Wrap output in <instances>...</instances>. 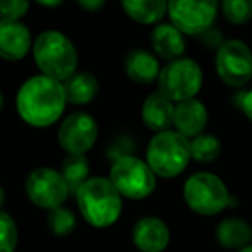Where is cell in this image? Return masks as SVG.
Returning a JSON list of instances; mask_svg holds the SVG:
<instances>
[{"instance_id": "8fae6325", "label": "cell", "mask_w": 252, "mask_h": 252, "mask_svg": "<svg viewBox=\"0 0 252 252\" xmlns=\"http://www.w3.org/2000/svg\"><path fill=\"white\" fill-rule=\"evenodd\" d=\"M98 137V125L87 112H73L59 128V144L67 156H85Z\"/></svg>"}, {"instance_id": "d6986e66", "label": "cell", "mask_w": 252, "mask_h": 252, "mask_svg": "<svg viewBox=\"0 0 252 252\" xmlns=\"http://www.w3.org/2000/svg\"><path fill=\"white\" fill-rule=\"evenodd\" d=\"M168 5L162 0H123L121 7L133 21L140 25H154L161 21L168 12Z\"/></svg>"}, {"instance_id": "e0dca14e", "label": "cell", "mask_w": 252, "mask_h": 252, "mask_svg": "<svg viewBox=\"0 0 252 252\" xmlns=\"http://www.w3.org/2000/svg\"><path fill=\"white\" fill-rule=\"evenodd\" d=\"M125 71L131 81L138 85H151L161 76V67L156 56L147 50H131L125 59Z\"/></svg>"}, {"instance_id": "44dd1931", "label": "cell", "mask_w": 252, "mask_h": 252, "mask_svg": "<svg viewBox=\"0 0 252 252\" xmlns=\"http://www.w3.org/2000/svg\"><path fill=\"white\" fill-rule=\"evenodd\" d=\"M90 175V166L85 156H67L63 162V176L66 180L69 192L76 195L80 189L88 182Z\"/></svg>"}, {"instance_id": "4316f807", "label": "cell", "mask_w": 252, "mask_h": 252, "mask_svg": "<svg viewBox=\"0 0 252 252\" xmlns=\"http://www.w3.org/2000/svg\"><path fill=\"white\" fill-rule=\"evenodd\" d=\"M240 107H242V111H244V114L252 121V90L247 92V94H242Z\"/></svg>"}, {"instance_id": "277c9868", "label": "cell", "mask_w": 252, "mask_h": 252, "mask_svg": "<svg viewBox=\"0 0 252 252\" xmlns=\"http://www.w3.org/2000/svg\"><path fill=\"white\" fill-rule=\"evenodd\" d=\"M147 164L161 178H175L185 171L192 159V145L175 130L158 133L147 145Z\"/></svg>"}, {"instance_id": "9a60e30c", "label": "cell", "mask_w": 252, "mask_h": 252, "mask_svg": "<svg viewBox=\"0 0 252 252\" xmlns=\"http://www.w3.org/2000/svg\"><path fill=\"white\" fill-rule=\"evenodd\" d=\"M175 107L176 105L161 92H154L145 98L142 107V119L149 130L158 133L169 131V126L175 125Z\"/></svg>"}, {"instance_id": "5b68a950", "label": "cell", "mask_w": 252, "mask_h": 252, "mask_svg": "<svg viewBox=\"0 0 252 252\" xmlns=\"http://www.w3.org/2000/svg\"><path fill=\"white\" fill-rule=\"evenodd\" d=\"M187 206L197 214L214 216L231 204V197L224 182L213 173L200 171L192 175L183 185Z\"/></svg>"}, {"instance_id": "30bf717a", "label": "cell", "mask_w": 252, "mask_h": 252, "mask_svg": "<svg viewBox=\"0 0 252 252\" xmlns=\"http://www.w3.org/2000/svg\"><path fill=\"white\" fill-rule=\"evenodd\" d=\"M218 76L228 87L240 88L252 78V50L242 40H228L216 54Z\"/></svg>"}, {"instance_id": "52a82bcc", "label": "cell", "mask_w": 252, "mask_h": 252, "mask_svg": "<svg viewBox=\"0 0 252 252\" xmlns=\"http://www.w3.org/2000/svg\"><path fill=\"white\" fill-rule=\"evenodd\" d=\"M202 69L192 59H178L168 63L158 80L159 92L171 102H185L195 98L202 88Z\"/></svg>"}, {"instance_id": "cb8c5ba5", "label": "cell", "mask_w": 252, "mask_h": 252, "mask_svg": "<svg viewBox=\"0 0 252 252\" xmlns=\"http://www.w3.org/2000/svg\"><path fill=\"white\" fill-rule=\"evenodd\" d=\"M221 11L231 25H245L252 19V0H224Z\"/></svg>"}, {"instance_id": "7402d4cb", "label": "cell", "mask_w": 252, "mask_h": 252, "mask_svg": "<svg viewBox=\"0 0 252 252\" xmlns=\"http://www.w3.org/2000/svg\"><path fill=\"white\" fill-rule=\"evenodd\" d=\"M192 158L199 162H213L220 158L221 144L214 135H199L192 142Z\"/></svg>"}, {"instance_id": "5bb4252c", "label": "cell", "mask_w": 252, "mask_h": 252, "mask_svg": "<svg viewBox=\"0 0 252 252\" xmlns=\"http://www.w3.org/2000/svg\"><path fill=\"white\" fill-rule=\"evenodd\" d=\"M207 125V109L197 98L180 102L175 107V131L187 138H195L202 135Z\"/></svg>"}, {"instance_id": "7c38bea8", "label": "cell", "mask_w": 252, "mask_h": 252, "mask_svg": "<svg viewBox=\"0 0 252 252\" xmlns=\"http://www.w3.org/2000/svg\"><path fill=\"white\" fill-rule=\"evenodd\" d=\"M131 238L140 252H162L169 244V228L159 218L145 216L135 223Z\"/></svg>"}, {"instance_id": "7a4b0ae2", "label": "cell", "mask_w": 252, "mask_h": 252, "mask_svg": "<svg viewBox=\"0 0 252 252\" xmlns=\"http://www.w3.org/2000/svg\"><path fill=\"white\" fill-rule=\"evenodd\" d=\"M76 202L85 221L95 228H107L118 221L123 211V197L109 178H90L80 192Z\"/></svg>"}, {"instance_id": "f1b7e54d", "label": "cell", "mask_w": 252, "mask_h": 252, "mask_svg": "<svg viewBox=\"0 0 252 252\" xmlns=\"http://www.w3.org/2000/svg\"><path fill=\"white\" fill-rule=\"evenodd\" d=\"M63 2L61 0H57V2H45V0H38V5H43V7H57V5H61Z\"/></svg>"}, {"instance_id": "83f0119b", "label": "cell", "mask_w": 252, "mask_h": 252, "mask_svg": "<svg viewBox=\"0 0 252 252\" xmlns=\"http://www.w3.org/2000/svg\"><path fill=\"white\" fill-rule=\"evenodd\" d=\"M78 5L87 11H98L104 7V0H78Z\"/></svg>"}, {"instance_id": "4fadbf2b", "label": "cell", "mask_w": 252, "mask_h": 252, "mask_svg": "<svg viewBox=\"0 0 252 252\" xmlns=\"http://www.w3.org/2000/svg\"><path fill=\"white\" fill-rule=\"evenodd\" d=\"M32 47V33L19 21H0V56L5 61H21Z\"/></svg>"}, {"instance_id": "8992f818", "label": "cell", "mask_w": 252, "mask_h": 252, "mask_svg": "<svg viewBox=\"0 0 252 252\" xmlns=\"http://www.w3.org/2000/svg\"><path fill=\"white\" fill-rule=\"evenodd\" d=\"M109 180L118 189L121 197L131 200H140L149 197L156 190V173L147 161L126 156L112 164Z\"/></svg>"}, {"instance_id": "9c48e42d", "label": "cell", "mask_w": 252, "mask_h": 252, "mask_svg": "<svg viewBox=\"0 0 252 252\" xmlns=\"http://www.w3.org/2000/svg\"><path fill=\"white\" fill-rule=\"evenodd\" d=\"M25 190L28 199L35 206L47 211H54L61 207L71 193L63 173L52 168L33 169L26 178Z\"/></svg>"}, {"instance_id": "ffe728a7", "label": "cell", "mask_w": 252, "mask_h": 252, "mask_svg": "<svg viewBox=\"0 0 252 252\" xmlns=\"http://www.w3.org/2000/svg\"><path fill=\"white\" fill-rule=\"evenodd\" d=\"M64 90L69 104L85 105L95 98L98 92V80L90 73H74L64 81Z\"/></svg>"}, {"instance_id": "484cf974", "label": "cell", "mask_w": 252, "mask_h": 252, "mask_svg": "<svg viewBox=\"0 0 252 252\" xmlns=\"http://www.w3.org/2000/svg\"><path fill=\"white\" fill-rule=\"evenodd\" d=\"M30 4L23 0H4L0 4V12H2V21H18L28 11Z\"/></svg>"}, {"instance_id": "2e32d148", "label": "cell", "mask_w": 252, "mask_h": 252, "mask_svg": "<svg viewBox=\"0 0 252 252\" xmlns=\"http://www.w3.org/2000/svg\"><path fill=\"white\" fill-rule=\"evenodd\" d=\"M151 45L154 52L168 63L183 59L182 56L185 54L187 49L183 33L176 26H173L171 23L156 26L151 35Z\"/></svg>"}, {"instance_id": "6da1fadb", "label": "cell", "mask_w": 252, "mask_h": 252, "mask_svg": "<svg viewBox=\"0 0 252 252\" xmlns=\"http://www.w3.org/2000/svg\"><path fill=\"white\" fill-rule=\"evenodd\" d=\"M67 104L64 83L38 74L21 85L16 98L18 112L25 123L35 128L54 125Z\"/></svg>"}, {"instance_id": "3957f363", "label": "cell", "mask_w": 252, "mask_h": 252, "mask_svg": "<svg viewBox=\"0 0 252 252\" xmlns=\"http://www.w3.org/2000/svg\"><path fill=\"white\" fill-rule=\"evenodd\" d=\"M33 57L42 74L57 81H66L74 74L78 54L73 42L61 32H43L33 43Z\"/></svg>"}, {"instance_id": "ac0fdd59", "label": "cell", "mask_w": 252, "mask_h": 252, "mask_svg": "<svg viewBox=\"0 0 252 252\" xmlns=\"http://www.w3.org/2000/svg\"><path fill=\"white\" fill-rule=\"evenodd\" d=\"M216 238L223 247L242 251L244 247L251 245L249 242L252 238V228L247 221L240 218H228L218 224Z\"/></svg>"}, {"instance_id": "d4e9b609", "label": "cell", "mask_w": 252, "mask_h": 252, "mask_svg": "<svg viewBox=\"0 0 252 252\" xmlns=\"http://www.w3.org/2000/svg\"><path fill=\"white\" fill-rule=\"evenodd\" d=\"M18 245V226L9 213L0 214V252H14Z\"/></svg>"}, {"instance_id": "f546056e", "label": "cell", "mask_w": 252, "mask_h": 252, "mask_svg": "<svg viewBox=\"0 0 252 252\" xmlns=\"http://www.w3.org/2000/svg\"><path fill=\"white\" fill-rule=\"evenodd\" d=\"M238 252H252V245H247V247H244L242 251H238Z\"/></svg>"}, {"instance_id": "603a6c76", "label": "cell", "mask_w": 252, "mask_h": 252, "mask_svg": "<svg viewBox=\"0 0 252 252\" xmlns=\"http://www.w3.org/2000/svg\"><path fill=\"white\" fill-rule=\"evenodd\" d=\"M49 228L54 235L57 237H66L76 228V218H74L73 211L67 207L61 206L54 211H49Z\"/></svg>"}, {"instance_id": "ba28073f", "label": "cell", "mask_w": 252, "mask_h": 252, "mask_svg": "<svg viewBox=\"0 0 252 252\" xmlns=\"http://www.w3.org/2000/svg\"><path fill=\"white\" fill-rule=\"evenodd\" d=\"M218 9L220 5L214 0H173L168 5V16L183 35H204L213 28Z\"/></svg>"}]
</instances>
